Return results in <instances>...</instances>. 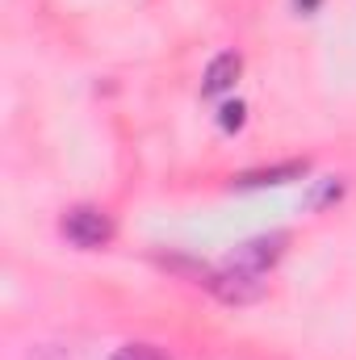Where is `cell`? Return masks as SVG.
<instances>
[{
	"label": "cell",
	"mask_w": 356,
	"mask_h": 360,
	"mask_svg": "<svg viewBox=\"0 0 356 360\" xmlns=\"http://www.w3.org/2000/svg\"><path fill=\"white\" fill-rule=\"evenodd\" d=\"M340 197H344V180L323 176V180H314V188L306 193V205H310V210H327V205H336Z\"/></svg>",
	"instance_id": "obj_6"
},
{
	"label": "cell",
	"mask_w": 356,
	"mask_h": 360,
	"mask_svg": "<svg viewBox=\"0 0 356 360\" xmlns=\"http://www.w3.org/2000/svg\"><path fill=\"white\" fill-rule=\"evenodd\" d=\"M218 302H227V306H252V302H260L268 289L265 272H252V269H235V264H222L218 272H205V281H201Z\"/></svg>",
	"instance_id": "obj_1"
},
{
	"label": "cell",
	"mask_w": 356,
	"mask_h": 360,
	"mask_svg": "<svg viewBox=\"0 0 356 360\" xmlns=\"http://www.w3.org/2000/svg\"><path fill=\"white\" fill-rule=\"evenodd\" d=\"M59 231H63V239H68L72 248L96 252V248H105V243L113 239V218H109L101 205H72V210L63 214Z\"/></svg>",
	"instance_id": "obj_2"
},
{
	"label": "cell",
	"mask_w": 356,
	"mask_h": 360,
	"mask_svg": "<svg viewBox=\"0 0 356 360\" xmlns=\"http://www.w3.org/2000/svg\"><path fill=\"white\" fill-rule=\"evenodd\" d=\"M109 360H168L160 348H151V344H126V348H117Z\"/></svg>",
	"instance_id": "obj_8"
},
{
	"label": "cell",
	"mask_w": 356,
	"mask_h": 360,
	"mask_svg": "<svg viewBox=\"0 0 356 360\" xmlns=\"http://www.w3.org/2000/svg\"><path fill=\"white\" fill-rule=\"evenodd\" d=\"M239 72H243V55H239V51L214 55L210 68H205V80H201V96H222V92H231L235 80H239Z\"/></svg>",
	"instance_id": "obj_4"
},
{
	"label": "cell",
	"mask_w": 356,
	"mask_h": 360,
	"mask_svg": "<svg viewBox=\"0 0 356 360\" xmlns=\"http://www.w3.org/2000/svg\"><path fill=\"white\" fill-rule=\"evenodd\" d=\"M285 243H289V235H285V231L243 239V243H235V248L227 252V264H235V269H252V272H268L281 256H285Z\"/></svg>",
	"instance_id": "obj_3"
},
{
	"label": "cell",
	"mask_w": 356,
	"mask_h": 360,
	"mask_svg": "<svg viewBox=\"0 0 356 360\" xmlns=\"http://www.w3.org/2000/svg\"><path fill=\"white\" fill-rule=\"evenodd\" d=\"M306 160H289V164H272V168H252V172H239L235 188H265V184H289V180L306 176Z\"/></svg>",
	"instance_id": "obj_5"
},
{
	"label": "cell",
	"mask_w": 356,
	"mask_h": 360,
	"mask_svg": "<svg viewBox=\"0 0 356 360\" xmlns=\"http://www.w3.org/2000/svg\"><path fill=\"white\" fill-rule=\"evenodd\" d=\"M243 122H248V105H243V101H227V105L218 109V126H222L227 134L243 130Z\"/></svg>",
	"instance_id": "obj_7"
},
{
	"label": "cell",
	"mask_w": 356,
	"mask_h": 360,
	"mask_svg": "<svg viewBox=\"0 0 356 360\" xmlns=\"http://www.w3.org/2000/svg\"><path fill=\"white\" fill-rule=\"evenodd\" d=\"M293 4H298V13H314L319 8V0H293Z\"/></svg>",
	"instance_id": "obj_9"
}]
</instances>
